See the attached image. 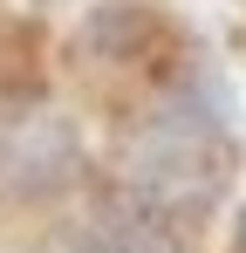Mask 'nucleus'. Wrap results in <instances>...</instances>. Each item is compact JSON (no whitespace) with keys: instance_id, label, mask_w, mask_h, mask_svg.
I'll return each instance as SVG.
<instances>
[{"instance_id":"1","label":"nucleus","mask_w":246,"mask_h":253,"mask_svg":"<svg viewBox=\"0 0 246 253\" xmlns=\"http://www.w3.org/2000/svg\"><path fill=\"white\" fill-rule=\"evenodd\" d=\"M69 158H76V144H69V130L55 124V117L14 124L7 144H0V178H14V185H55L69 171Z\"/></svg>"}]
</instances>
